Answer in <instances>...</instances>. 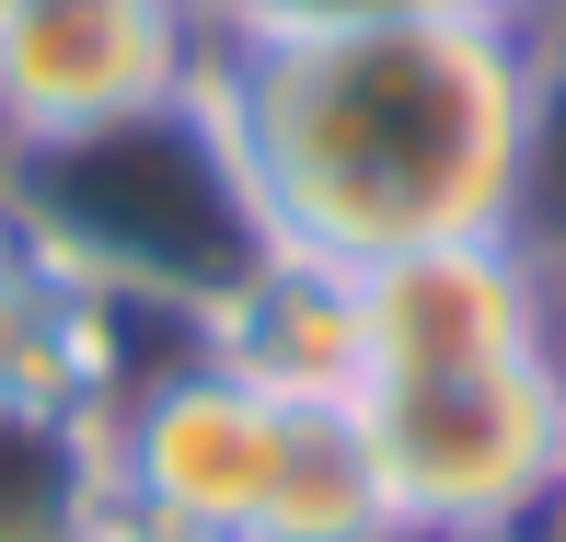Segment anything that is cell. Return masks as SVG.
<instances>
[{
  "label": "cell",
  "mask_w": 566,
  "mask_h": 542,
  "mask_svg": "<svg viewBox=\"0 0 566 542\" xmlns=\"http://www.w3.org/2000/svg\"><path fill=\"white\" fill-rule=\"evenodd\" d=\"M231 196L266 243L324 266H381L405 243L532 220L544 23L440 12L347 35H209L197 70Z\"/></svg>",
  "instance_id": "1"
},
{
  "label": "cell",
  "mask_w": 566,
  "mask_h": 542,
  "mask_svg": "<svg viewBox=\"0 0 566 542\" xmlns=\"http://www.w3.org/2000/svg\"><path fill=\"white\" fill-rule=\"evenodd\" d=\"M405 542H532L566 508V347L358 393Z\"/></svg>",
  "instance_id": "2"
},
{
  "label": "cell",
  "mask_w": 566,
  "mask_h": 542,
  "mask_svg": "<svg viewBox=\"0 0 566 542\" xmlns=\"http://www.w3.org/2000/svg\"><path fill=\"white\" fill-rule=\"evenodd\" d=\"M277 450H290V404H266L220 358H197V334L163 347L139 381H116V404H105L116 520L163 531V542H254Z\"/></svg>",
  "instance_id": "3"
},
{
  "label": "cell",
  "mask_w": 566,
  "mask_h": 542,
  "mask_svg": "<svg viewBox=\"0 0 566 542\" xmlns=\"http://www.w3.org/2000/svg\"><path fill=\"white\" fill-rule=\"evenodd\" d=\"M209 70L197 0H0V162L174 116Z\"/></svg>",
  "instance_id": "4"
},
{
  "label": "cell",
  "mask_w": 566,
  "mask_h": 542,
  "mask_svg": "<svg viewBox=\"0 0 566 542\" xmlns=\"http://www.w3.org/2000/svg\"><path fill=\"white\" fill-rule=\"evenodd\" d=\"M358 312H370V381L497 370L555 347V266L532 231H451L358 266Z\"/></svg>",
  "instance_id": "5"
},
{
  "label": "cell",
  "mask_w": 566,
  "mask_h": 542,
  "mask_svg": "<svg viewBox=\"0 0 566 542\" xmlns=\"http://www.w3.org/2000/svg\"><path fill=\"white\" fill-rule=\"evenodd\" d=\"M127 323H197V312L105 289L46 220H23L12 196H0V416L116 404V381L150 370V358H127Z\"/></svg>",
  "instance_id": "6"
},
{
  "label": "cell",
  "mask_w": 566,
  "mask_h": 542,
  "mask_svg": "<svg viewBox=\"0 0 566 542\" xmlns=\"http://www.w3.org/2000/svg\"><path fill=\"white\" fill-rule=\"evenodd\" d=\"M197 358H220L231 381H254L266 404L313 416V404L370 393V312H358V266L254 243L243 266L197 300Z\"/></svg>",
  "instance_id": "7"
},
{
  "label": "cell",
  "mask_w": 566,
  "mask_h": 542,
  "mask_svg": "<svg viewBox=\"0 0 566 542\" xmlns=\"http://www.w3.org/2000/svg\"><path fill=\"white\" fill-rule=\"evenodd\" d=\"M105 531H116L105 404L0 416V542H105Z\"/></svg>",
  "instance_id": "8"
},
{
  "label": "cell",
  "mask_w": 566,
  "mask_h": 542,
  "mask_svg": "<svg viewBox=\"0 0 566 542\" xmlns=\"http://www.w3.org/2000/svg\"><path fill=\"white\" fill-rule=\"evenodd\" d=\"M254 542H405L358 404H313V416H290V450H277V485H266Z\"/></svg>",
  "instance_id": "9"
},
{
  "label": "cell",
  "mask_w": 566,
  "mask_h": 542,
  "mask_svg": "<svg viewBox=\"0 0 566 542\" xmlns=\"http://www.w3.org/2000/svg\"><path fill=\"white\" fill-rule=\"evenodd\" d=\"M209 35H347V23H440V12H532V0H197Z\"/></svg>",
  "instance_id": "10"
},
{
  "label": "cell",
  "mask_w": 566,
  "mask_h": 542,
  "mask_svg": "<svg viewBox=\"0 0 566 542\" xmlns=\"http://www.w3.org/2000/svg\"><path fill=\"white\" fill-rule=\"evenodd\" d=\"M532 243H544V231H532ZM544 266H555V347H566V231L544 243Z\"/></svg>",
  "instance_id": "11"
},
{
  "label": "cell",
  "mask_w": 566,
  "mask_h": 542,
  "mask_svg": "<svg viewBox=\"0 0 566 542\" xmlns=\"http://www.w3.org/2000/svg\"><path fill=\"white\" fill-rule=\"evenodd\" d=\"M105 542H163V531H139V520H116V531H105Z\"/></svg>",
  "instance_id": "12"
},
{
  "label": "cell",
  "mask_w": 566,
  "mask_h": 542,
  "mask_svg": "<svg viewBox=\"0 0 566 542\" xmlns=\"http://www.w3.org/2000/svg\"><path fill=\"white\" fill-rule=\"evenodd\" d=\"M532 12H544V23H555V35H566V0H532Z\"/></svg>",
  "instance_id": "13"
}]
</instances>
